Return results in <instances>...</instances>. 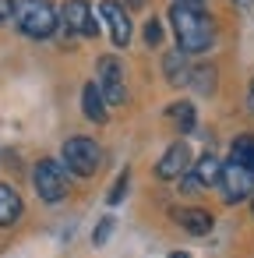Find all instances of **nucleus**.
<instances>
[{
    "label": "nucleus",
    "instance_id": "f257e3e1",
    "mask_svg": "<svg viewBox=\"0 0 254 258\" xmlns=\"http://www.w3.org/2000/svg\"><path fill=\"white\" fill-rule=\"evenodd\" d=\"M170 22H173V32H177V43H180L177 50L180 53H201L215 39V25H212V18L201 8H177L173 4Z\"/></svg>",
    "mask_w": 254,
    "mask_h": 258
},
{
    "label": "nucleus",
    "instance_id": "f03ea898",
    "mask_svg": "<svg viewBox=\"0 0 254 258\" xmlns=\"http://www.w3.org/2000/svg\"><path fill=\"white\" fill-rule=\"evenodd\" d=\"M11 22L32 39H50L57 32V11L50 0H11Z\"/></svg>",
    "mask_w": 254,
    "mask_h": 258
},
{
    "label": "nucleus",
    "instance_id": "7ed1b4c3",
    "mask_svg": "<svg viewBox=\"0 0 254 258\" xmlns=\"http://www.w3.org/2000/svg\"><path fill=\"white\" fill-rule=\"evenodd\" d=\"M64 163H67L71 173L92 177L103 163V149L96 145V138H67L64 142Z\"/></svg>",
    "mask_w": 254,
    "mask_h": 258
},
{
    "label": "nucleus",
    "instance_id": "20e7f679",
    "mask_svg": "<svg viewBox=\"0 0 254 258\" xmlns=\"http://www.w3.org/2000/svg\"><path fill=\"white\" fill-rule=\"evenodd\" d=\"M32 180H36V191L43 202H60L67 198V170L60 159H39L36 170H32Z\"/></svg>",
    "mask_w": 254,
    "mask_h": 258
},
{
    "label": "nucleus",
    "instance_id": "39448f33",
    "mask_svg": "<svg viewBox=\"0 0 254 258\" xmlns=\"http://www.w3.org/2000/svg\"><path fill=\"white\" fill-rule=\"evenodd\" d=\"M96 71H99V96H103V103L106 106H120L124 99H127V89H124V64L117 60V57H99V64H96Z\"/></svg>",
    "mask_w": 254,
    "mask_h": 258
},
{
    "label": "nucleus",
    "instance_id": "423d86ee",
    "mask_svg": "<svg viewBox=\"0 0 254 258\" xmlns=\"http://www.w3.org/2000/svg\"><path fill=\"white\" fill-rule=\"evenodd\" d=\"M57 25H64L67 36H89V39L99 36V22H96V15L85 0H67L57 15Z\"/></svg>",
    "mask_w": 254,
    "mask_h": 258
},
{
    "label": "nucleus",
    "instance_id": "0eeeda50",
    "mask_svg": "<svg viewBox=\"0 0 254 258\" xmlns=\"http://www.w3.org/2000/svg\"><path fill=\"white\" fill-rule=\"evenodd\" d=\"M219 191H222V202L233 205V202H243L254 195V173L250 170H240L233 163H222V173H219Z\"/></svg>",
    "mask_w": 254,
    "mask_h": 258
},
{
    "label": "nucleus",
    "instance_id": "6e6552de",
    "mask_svg": "<svg viewBox=\"0 0 254 258\" xmlns=\"http://www.w3.org/2000/svg\"><path fill=\"white\" fill-rule=\"evenodd\" d=\"M99 15H103L106 25H110L113 46H127V43H131V18H127V11H124L120 4H113V0H103V4H99Z\"/></svg>",
    "mask_w": 254,
    "mask_h": 258
},
{
    "label": "nucleus",
    "instance_id": "1a4fd4ad",
    "mask_svg": "<svg viewBox=\"0 0 254 258\" xmlns=\"http://www.w3.org/2000/svg\"><path fill=\"white\" fill-rule=\"evenodd\" d=\"M187 166H191V149H187L184 142H177V145H170V149L162 152L155 173H159L162 180H180V177L187 173Z\"/></svg>",
    "mask_w": 254,
    "mask_h": 258
},
{
    "label": "nucleus",
    "instance_id": "9d476101",
    "mask_svg": "<svg viewBox=\"0 0 254 258\" xmlns=\"http://www.w3.org/2000/svg\"><path fill=\"white\" fill-rule=\"evenodd\" d=\"M22 212H25L22 195L11 184H0V226H15L22 219Z\"/></svg>",
    "mask_w": 254,
    "mask_h": 258
},
{
    "label": "nucleus",
    "instance_id": "9b49d317",
    "mask_svg": "<svg viewBox=\"0 0 254 258\" xmlns=\"http://www.w3.org/2000/svg\"><path fill=\"white\" fill-rule=\"evenodd\" d=\"M173 216H177V223H180L187 233H198V237H201V233L212 230V216H208V209H177Z\"/></svg>",
    "mask_w": 254,
    "mask_h": 258
},
{
    "label": "nucleus",
    "instance_id": "f8f14e48",
    "mask_svg": "<svg viewBox=\"0 0 254 258\" xmlns=\"http://www.w3.org/2000/svg\"><path fill=\"white\" fill-rule=\"evenodd\" d=\"M81 110H85V117H89V120L106 124V103H103V96H99L96 82H89V85L81 89Z\"/></svg>",
    "mask_w": 254,
    "mask_h": 258
},
{
    "label": "nucleus",
    "instance_id": "ddd939ff",
    "mask_svg": "<svg viewBox=\"0 0 254 258\" xmlns=\"http://www.w3.org/2000/svg\"><path fill=\"white\" fill-rule=\"evenodd\" d=\"M162 71H166V78H170L173 85H184V82L191 78L187 53H180V50H170V53H166V60H162Z\"/></svg>",
    "mask_w": 254,
    "mask_h": 258
},
{
    "label": "nucleus",
    "instance_id": "4468645a",
    "mask_svg": "<svg viewBox=\"0 0 254 258\" xmlns=\"http://www.w3.org/2000/svg\"><path fill=\"white\" fill-rule=\"evenodd\" d=\"M229 163L240 166V170H250V173H254V138H250V135H243V138L233 142V149H229Z\"/></svg>",
    "mask_w": 254,
    "mask_h": 258
},
{
    "label": "nucleus",
    "instance_id": "2eb2a0df",
    "mask_svg": "<svg viewBox=\"0 0 254 258\" xmlns=\"http://www.w3.org/2000/svg\"><path fill=\"white\" fill-rule=\"evenodd\" d=\"M219 173H222V163H219L212 152H205V156L198 159V170H194V177L201 180V187H205V184H215V180H219Z\"/></svg>",
    "mask_w": 254,
    "mask_h": 258
},
{
    "label": "nucleus",
    "instance_id": "dca6fc26",
    "mask_svg": "<svg viewBox=\"0 0 254 258\" xmlns=\"http://www.w3.org/2000/svg\"><path fill=\"white\" fill-rule=\"evenodd\" d=\"M170 117L177 120V127H180L184 135L194 131V106H191V103H177V106L170 110Z\"/></svg>",
    "mask_w": 254,
    "mask_h": 258
},
{
    "label": "nucleus",
    "instance_id": "f3484780",
    "mask_svg": "<svg viewBox=\"0 0 254 258\" xmlns=\"http://www.w3.org/2000/svg\"><path fill=\"white\" fill-rule=\"evenodd\" d=\"M187 82H191L198 92H212V89H215V71H212V68H194Z\"/></svg>",
    "mask_w": 254,
    "mask_h": 258
},
{
    "label": "nucleus",
    "instance_id": "a211bd4d",
    "mask_svg": "<svg viewBox=\"0 0 254 258\" xmlns=\"http://www.w3.org/2000/svg\"><path fill=\"white\" fill-rule=\"evenodd\" d=\"M145 43H148V46H159V43H162V25H159V18H148V25H145Z\"/></svg>",
    "mask_w": 254,
    "mask_h": 258
},
{
    "label": "nucleus",
    "instance_id": "6ab92c4d",
    "mask_svg": "<svg viewBox=\"0 0 254 258\" xmlns=\"http://www.w3.org/2000/svg\"><path fill=\"white\" fill-rule=\"evenodd\" d=\"M110 230H113V216H103V223L92 230V244L99 247V244H106V237H110Z\"/></svg>",
    "mask_w": 254,
    "mask_h": 258
},
{
    "label": "nucleus",
    "instance_id": "aec40b11",
    "mask_svg": "<svg viewBox=\"0 0 254 258\" xmlns=\"http://www.w3.org/2000/svg\"><path fill=\"white\" fill-rule=\"evenodd\" d=\"M124 195H127V170H124V173L117 177V184H113V191H110V205H117V202H120Z\"/></svg>",
    "mask_w": 254,
    "mask_h": 258
},
{
    "label": "nucleus",
    "instance_id": "412c9836",
    "mask_svg": "<svg viewBox=\"0 0 254 258\" xmlns=\"http://www.w3.org/2000/svg\"><path fill=\"white\" fill-rule=\"evenodd\" d=\"M180 187H184V191H191V195H194V191H201V180H198V177H194V173H184V177H180Z\"/></svg>",
    "mask_w": 254,
    "mask_h": 258
},
{
    "label": "nucleus",
    "instance_id": "4be33fe9",
    "mask_svg": "<svg viewBox=\"0 0 254 258\" xmlns=\"http://www.w3.org/2000/svg\"><path fill=\"white\" fill-rule=\"evenodd\" d=\"M11 22V0H0V25Z\"/></svg>",
    "mask_w": 254,
    "mask_h": 258
},
{
    "label": "nucleus",
    "instance_id": "5701e85b",
    "mask_svg": "<svg viewBox=\"0 0 254 258\" xmlns=\"http://www.w3.org/2000/svg\"><path fill=\"white\" fill-rule=\"evenodd\" d=\"M177 8H201V0H173Z\"/></svg>",
    "mask_w": 254,
    "mask_h": 258
},
{
    "label": "nucleus",
    "instance_id": "b1692460",
    "mask_svg": "<svg viewBox=\"0 0 254 258\" xmlns=\"http://www.w3.org/2000/svg\"><path fill=\"white\" fill-rule=\"evenodd\" d=\"M247 106H250V113H254V82H250V92H247Z\"/></svg>",
    "mask_w": 254,
    "mask_h": 258
},
{
    "label": "nucleus",
    "instance_id": "393cba45",
    "mask_svg": "<svg viewBox=\"0 0 254 258\" xmlns=\"http://www.w3.org/2000/svg\"><path fill=\"white\" fill-rule=\"evenodd\" d=\"M170 258H191V254H180V251H177V254H170Z\"/></svg>",
    "mask_w": 254,
    "mask_h": 258
},
{
    "label": "nucleus",
    "instance_id": "a878e982",
    "mask_svg": "<svg viewBox=\"0 0 254 258\" xmlns=\"http://www.w3.org/2000/svg\"><path fill=\"white\" fill-rule=\"evenodd\" d=\"M236 4H243V8H247V4H250V0H236Z\"/></svg>",
    "mask_w": 254,
    "mask_h": 258
}]
</instances>
